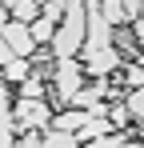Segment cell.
Listing matches in <instances>:
<instances>
[{"mask_svg":"<svg viewBox=\"0 0 144 148\" xmlns=\"http://www.w3.org/2000/svg\"><path fill=\"white\" fill-rule=\"evenodd\" d=\"M40 88H44V80H40V72H28L20 80V92L24 96H40Z\"/></svg>","mask_w":144,"mask_h":148,"instance_id":"8fae6325","label":"cell"},{"mask_svg":"<svg viewBox=\"0 0 144 148\" xmlns=\"http://www.w3.org/2000/svg\"><path fill=\"white\" fill-rule=\"evenodd\" d=\"M124 12H128V20H136L144 12V0H124Z\"/></svg>","mask_w":144,"mask_h":148,"instance_id":"9a60e30c","label":"cell"},{"mask_svg":"<svg viewBox=\"0 0 144 148\" xmlns=\"http://www.w3.org/2000/svg\"><path fill=\"white\" fill-rule=\"evenodd\" d=\"M28 28H32V36H36V44H40V48H44V44H52V36H56V24H52L48 16H36Z\"/></svg>","mask_w":144,"mask_h":148,"instance_id":"52a82bcc","label":"cell"},{"mask_svg":"<svg viewBox=\"0 0 144 148\" xmlns=\"http://www.w3.org/2000/svg\"><path fill=\"white\" fill-rule=\"evenodd\" d=\"M4 24H8V4L0 0V32H4Z\"/></svg>","mask_w":144,"mask_h":148,"instance_id":"e0dca14e","label":"cell"},{"mask_svg":"<svg viewBox=\"0 0 144 148\" xmlns=\"http://www.w3.org/2000/svg\"><path fill=\"white\" fill-rule=\"evenodd\" d=\"M116 64H120V52L112 48V44L88 56V72H92V76H108V72H116Z\"/></svg>","mask_w":144,"mask_h":148,"instance_id":"277c9868","label":"cell"},{"mask_svg":"<svg viewBox=\"0 0 144 148\" xmlns=\"http://www.w3.org/2000/svg\"><path fill=\"white\" fill-rule=\"evenodd\" d=\"M132 36H136V40H140V44H144V12H140V16H136V24H132Z\"/></svg>","mask_w":144,"mask_h":148,"instance_id":"2e32d148","label":"cell"},{"mask_svg":"<svg viewBox=\"0 0 144 148\" xmlns=\"http://www.w3.org/2000/svg\"><path fill=\"white\" fill-rule=\"evenodd\" d=\"M0 36L8 40V48L16 52V56H28V60H32V52L40 48V44H36V36H32V28L24 24V20H8Z\"/></svg>","mask_w":144,"mask_h":148,"instance_id":"7a4b0ae2","label":"cell"},{"mask_svg":"<svg viewBox=\"0 0 144 148\" xmlns=\"http://www.w3.org/2000/svg\"><path fill=\"white\" fill-rule=\"evenodd\" d=\"M12 116H16L20 128H52V112H48V104L40 96H24Z\"/></svg>","mask_w":144,"mask_h":148,"instance_id":"6da1fadb","label":"cell"},{"mask_svg":"<svg viewBox=\"0 0 144 148\" xmlns=\"http://www.w3.org/2000/svg\"><path fill=\"white\" fill-rule=\"evenodd\" d=\"M100 12H104V20L112 28H120L128 20V12H124V0H100Z\"/></svg>","mask_w":144,"mask_h":148,"instance_id":"8992f818","label":"cell"},{"mask_svg":"<svg viewBox=\"0 0 144 148\" xmlns=\"http://www.w3.org/2000/svg\"><path fill=\"white\" fill-rule=\"evenodd\" d=\"M124 104H128V112H132L136 120H144V84H140V88H136L128 100H124Z\"/></svg>","mask_w":144,"mask_h":148,"instance_id":"7c38bea8","label":"cell"},{"mask_svg":"<svg viewBox=\"0 0 144 148\" xmlns=\"http://www.w3.org/2000/svg\"><path fill=\"white\" fill-rule=\"evenodd\" d=\"M28 72H32V60H28V56H12V60L4 64V80H24Z\"/></svg>","mask_w":144,"mask_h":148,"instance_id":"9c48e42d","label":"cell"},{"mask_svg":"<svg viewBox=\"0 0 144 148\" xmlns=\"http://www.w3.org/2000/svg\"><path fill=\"white\" fill-rule=\"evenodd\" d=\"M16 116L8 112V88L0 84V144H16Z\"/></svg>","mask_w":144,"mask_h":148,"instance_id":"5b68a950","label":"cell"},{"mask_svg":"<svg viewBox=\"0 0 144 148\" xmlns=\"http://www.w3.org/2000/svg\"><path fill=\"white\" fill-rule=\"evenodd\" d=\"M88 144H96V148H124V144H132V136H128V132H112V136L100 132V136H92Z\"/></svg>","mask_w":144,"mask_h":148,"instance_id":"30bf717a","label":"cell"},{"mask_svg":"<svg viewBox=\"0 0 144 148\" xmlns=\"http://www.w3.org/2000/svg\"><path fill=\"white\" fill-rule=\"evenodd\" d=\"M128 84H132V88L144 84V64H132V68H128Z\"/></svg>","mask_w":144,"mask_h":148,"instance_id":"5bb4252c","label":"cell"},{"mask_svg":"<svg viewBox=\"0 0 144 148\" xmlns=\"http://www.w3.org/2000/svg\"><path fill=\"white\" fill-rule=\"evenodd\" d=\"M108 120L116 124V128H124V124L132 120V112H128V104H112V108H108Z\"/></svg>","mask_w":144,"mask_h":148,"instance_id":"4fadbf2b","label":"cell"},{"mask_svg":"<svg viewBox=\"0 0 144 148\" xmlns=\"http://www.w3.org/2000/svg\"><path fill=\"white\" fill-rule=\"evenodd\" d=\"M8 12H12V20H24V24H32V20L40 16V4H36V0H16Z\"/></svg>","mask_w":144,"mask_h":148,"instance_id":"ba28073f","label":"cell"},{"mask_svg":"<svg viewBox=\"0 0 144 148\" xmlns=\"http://www.w3.org/2000/svg\"><path fill=\"white\" fill-rule=\"evenodd\" d=\"M72 92H80V64H76L72 56H60V60H56V96L68 104Z\"/></svg>","mask_w":144,"mask_h":148,"instance_id":"3957f363","label":"cell"},{"mask_svg":"<svg viewBox=\"0 0 144 148\" xmlns=\"http://www.w3.org/2000/svg\"><path fill=\"white\" fill-rule=\"evenodd\" d=\"M4 4H8V8H12V4H16V0H4Z\"/></svg>","mask_w":144,"mask_h":148,"instance_id":"ac0fdd59","label":"cell"}]
</instances>
